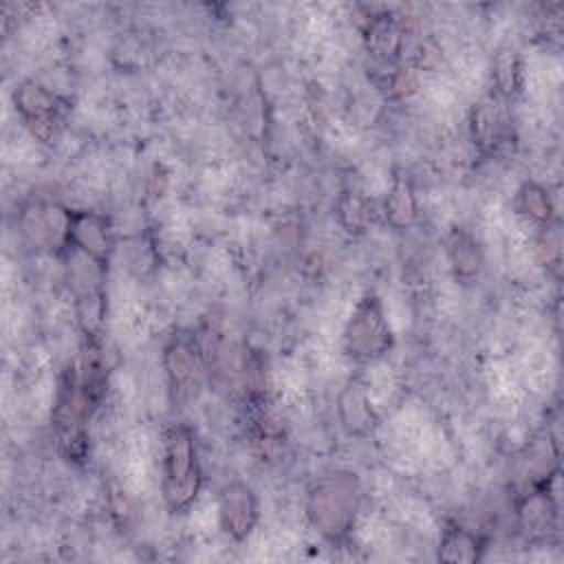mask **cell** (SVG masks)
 I'll list each match as a JSON object with an SVG mask.
<instances>
[{"label": "cell", "instance_id": "obj_1", "mask_svg": "<svg viewBox=\"0 0 564 564\" xmlns=\"http://www.w3.org/2000/svg\"><path fill=\"white\" fill-rule=\"evenodd\" d=\"M361 502V487L355 474L337 471L319 478L308 491L306 516L315 531L328 542L348 538Z\"/></svg>", "mask_w": 564, "mask_h": 564}, {"label": "cell", "instance_id": "obj_2", "mask_svg": "<svg viewBox=\"0 0 564 564\" xmlns=\"http://www.w3.org/2000/svg\"><path fill=\"white\" fill-rule=\"evenodd\" d=\"M161 476V494L165 507L172 513L189 511L203 489V469L194 432L183 423L172 425L165 436Z\"/></svg>", "mask_w": 564, "mask_h": 564}, {"label": "cell", "instance_id": "obj_3", "mask_svg": "<svg viewBox=\"0 0 564 564\" xmlns=\"http://www.w3.org/2000/svg\"><path fill=\"white\" fill-rule=\"evenodd\" d=\"M344 350L355 361H377L394 344L383 302L375 291L364 293L344 326Z\"/></svg>", "mask_w": 564, "mask_h": 564}, {"label": "cell", "instance_id": "obj_4", "mask_svg": "<svg viewBox=\"0 0 564 564\" xmlns=\"http://www.w3.org/2000/svg\"><path fill=\"white\" fill-rule=\"evenodd\" d=\"M66 247L79 251L84 258L93 260L101 271H106L115 249V234L110 220L97 212L68 209Z\"/></svg>", "mask_w": 564, "mask_h": 564}, {"label": "cell", "instance_id": "obj_5", "mask_svg": "<svg viewBox=\"0 0 564 564\" xmlns=\"http://www.w3.org/2000/svg\"><path fill=\"white\" fill-rule=\"evenodd\" d=\"M260 518L258 496L251 485L242 480L227 482L218 494V522L220 529L234 540L245 542Z\"/></svg>", "mask_w": 564, "mask_h": 564}, {"label": "cell", "instance_id": "obj_6", "mask_svg": "<svg viewBox=\"0 0 564 564\" xmlns=\"http://www.w3.org/2000/svg\"><path fill=\"white\" fill-rule=\"evenodd\" d=\"M13 101L18 115L31 128L33 137L48 141L59 117L57 95L35 79H24L20 86H15Z\"/></svg>", "mask_w": 564, "mask_h": 564}, {"label": "cell", "instance_id": "obj_7", "mask_svg": "<svg viewBox=\"0 0 564 564\" xmlns=\"http://www.w3.org/2000/svg\"><path fill=\"white\" fill-rule=\"evenodd\" d=\"M163 366L170 388L178 394H192L200 381V359L196 346L187 337H174L163 352Z\"/></svg>", "mask_w": 564, "mask_h": 564}, {"label": "cell", "instance_id": "obj_8", "mask_svg": "<svg viewBox=\"0 0 564 564\" xmlns=\"http://www.w3.org/2000/svg\"><path fill=\"white\" fill-rule=\"evenodd\" d=\"M518 522L529 540H544L557 524V505L549 487H538L518 505Z\"/></svg>", "mask_w": 564, "mask_h": 564}, {"label": "cell", "instance_id": "obj_9", "mask_svg": "<svg viewBox=\"0 0 564 564\" xmlns=\"http://www.w3.org/2000/svg\"><path fill=\"white\" fill-rule=\"evenodd\" d=\"M381 214H383L386 223L397 231H403L414 225V220L419 216V200H416L414 183H412L410 174H405L403 170L394 172L390 187L386 192L383 205H381Z\"/></svg>", "mask_w": 564, "mask_h": 564}, {"label": "cell", "instance_id": "obj_10", "mask_svg": "<svg viewBox=\"0 0 564 564\" xmlns=\"http://www.w3.org/2000/svg\"><path fill=\"white\" fill-rule=\"evenodd\" d=\"M445 253L456 278L471 280L482 269V251L478 240L463 227H452L445 236Z\"/></svg>", "mask_w": 564, "mask_h": 564}, {"label": "cell", "instance_id": "obj_11", "mask_svg": "<svg viewBox=\"0 0 564 564\" xmlns=\"http://www.w3.org/2000/svg\"><path fill=\"white\" fill-rule=\"evenodd\" d=\"M485 551V540L460 524H447L441 535L436 557L443 562H478Z\"/></svg>", "mask_w": 564, "mask_h": 564}, {"label": "cell", "instance_id": "obj_12", "mask_svg": "<svg viewBox=\"0 0 564 564\" xmlns=\"http://www.w3.org/2000/svg\"><path fill=\"white\" fill-rule=\"evenodd\" d=\"M339 414L344 427L350 434H366L375 423V412L370 408V399L364 386L350 383L344 394L339 397Z\"/></svg>", "mask_w": 564, "mask_h": 564}, {"label": "cell", "instance_id": "obj_13", "mask_svg": "<svg viewBox=\"0 0 564 564\" xmlns=\"http://www.w3.org/2000/svg\"><path fill=\"white\" fill-rule=\"evenodd\" d=\"M516 209L518 214L527 216L538 225H551L555 220V205L549 189L542 183L527 181L520 185L516 194Z\"/></svg>", "mask_w": 564, "mask_h": 564}, {"label": "cell", "instance_id": "obj_14", "mask_svg": "<svg viewBox=\"0 0 564 564\" xmlns=\"http://www.w3.org/2000/svg\"><path fill=\"white\" fill-rule=\"evenodd\" d=\"M364 37H366L368 48H372L381 57H394L399 53V48H401V29L386 13L372 15L368 20Z\"/></svg>", "mask_w": 564, "mask_h": 564}, {"label": "cell", "instance_id": "obj_15", "mask_svg": "<svg viewBox=\"0 0 564 564\" xmlns=\"http://www.w3.org/2000/svg\"><path fill=\"white\" fill-rule=\"evenodd\" d=\"M494 88L500 97H511L522 86V59L516 48H502L494 57Z\"/></svg>", "mask_w": 564, "mask_h": 564}, {"label": "cell", "instance_id": "obj_16", "mask_svg": "<svg viewBox=\"0 0 564 564\" xmlns=\"http://www.w3.org/2000/svg\"><path fill=\"white\" fill-rule=\"evenodd\" d=\"M337 216L346 231L361 234L368 229V225L375 218L372 203L361 192H344L337 203Z\"/></svg>", "mask_w": 564, "mask_h": 564}]
</instances>
